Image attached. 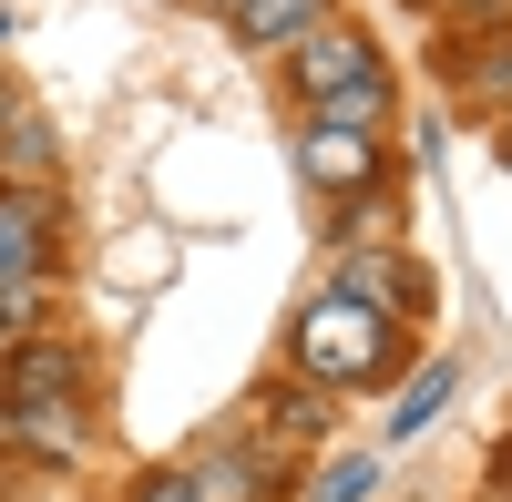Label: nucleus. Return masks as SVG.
Listing matches in <instances>:
<instances>
[{
    "label": "nucleus",
    "mask_w": 512,
    "mask_h": 502,
    "mask_svg": "<svg viewBox=\"0 0 512 502\" xmlns=\"http://www.w3.org/2000/svg\"><path fill=\"white\" fill-rule=\"evenodd\" d=\"M297 369H308L318 390H359L379 369H400V318H379V308L328 287V298L297 308Z\"/></svg>",
    "instance_id": "1"
},
{
    "label": "nucleus",
    "mask_w": 512,
    "mask_h": 502,
    "mask_svg": "<svg viewBox=\"0 0 512 502\" xmlns=\"http://www.w3.org/2000/svg\"><path fill=\"white\" fill-rule=\"evenodd\" d=\"M359 72H379V41L359 31V21H318V31H297L287 41V82L297 93H328V82H359Z\"/></svg>",
    "instance_id": "2"
},
{
    "label": "nucleus",
    "mask_w": 512,
    "mask_h": 502,
    "mask_svg": "<svg viewBox=\"0 0 512 502\" xmlns=\"http://www.w3.org/2000/svg\"><path fill=\"white\" fill-rule=\"evenodd\" d=\"M338 298H359V308H379V318H420V308H431V277H420L400 246H349Z\"/></svg>",
    "instance_id": "3"
},
{
    "label": "nucleus",
    "mask_w": 512,
    "mask_h": 502,
    "mask_svg": "<svg viewBox=\"0 0 512 502\" xmlns=\"http://www.w3.org/2000/svg\"><path fill=\"white\" fill-rule=\"evenodd\" d=\"M297 175H308L318 195H359L379 175V134H338V123H297Z\"/></svg>",
    "instance_id": "4"
},
{
    "label": "nucleus",
    "mask_w": 512,
    "mask_h": 502,
    "mask_svg": "<svg viewBox=\"0 0 512 502\" xmlns=\"http://www.w3.org/2000/svg\"><path fill=\"white\" fill-rule=\"evenodd\" d=\"M82 400V349L72 339H21L11 349V410H72Z\"/></svg>",
    "instance_id": "5"
},
{
    "label": "nucleus",
    "mask_w": 512,
    "mask_h": 502,
    "mask_svg": "<svg viewBox=\"0 0 512 502\" xmlns=\"http://www.w3.org/2000/svg\"><path fill=\"white\" fill-rule=\"evenodd\" d=\"M52 267V195L41 185H0V287Z\"/></svg>",
    "instance_id": "6"
},
{
    "label": "nucleus",
    "mask_w": 512,
    "mask_h": 502,
    "mask_svg": "<svg viewBox=\"0 0 512 502\" xmlns=\"http://www.w3.org/2000/svg\"><path fill=\"white\" fill-rule=\"evenodd\" d=\"M451 390H461V359H451V349H441V359H420V369H410V390L390 400V421H379V441H420V431L451 410Z\"/></svg>",
    "instance_id": "7"
},
{
    "label": "nucleus",
    "mask_w": 512,
    "mask_h": 502,
    "mask_svg": "<svg viewBox=\"0 0 512 502\" xmlns=\"http://www.w3.org/2000/svg\"><path fill=\"white\" fill-rule=\"evenodd\" d=\"M328 0H226V31L246 41V52H287L297 31H318Z\"/></svg>",
    "instance_id": "8"
},
{
    "label": "nucleus",
    "mask_w": 512,
    "mask_h": 502,
    "mask_svg": "<svg viewBox=\"0 0 512 502\" xmlns=\"http://www.w3.org/2000/svg\"><path fill=\"white\" fill-rule=\"evenodd\" d=\"M185 492H195V502H267V462H246V451H216V441H205L195 462H185Z\"/></svg>",
    "instance_id": "9"
},
{
    "label": "nucleus",
    "mask_w": 512,
    "mask_h": 502,
    "mask_svg": "<svg viewBox=\"0 0 512 502\" xmlns=\"http://www.w3.org/2000/svg\"><path fill=\"white\" fill-rule=\"evenodd\" d=\"M318 123H338V134H390V72H359V82H328V93L308 103Z\"/></svg>",
    "instance_id": "10"
},
{
    "label": "nucleus",
    "mask_w": 512,
    "mask_h": 502,
    "mask_svg": "<svg viewBox=\"0 0 512 502\" xmlns=\"http://www.w3.org/2000/svg\"><path fill=\"white\" fill-rule=\"evenodd\" d=\"M0 164H11V175L31 185L41 164H52V123H41V113H21V103H11V113H0Z\"/></svg>",
    "instance_id": "11"
},
{
    "label": "nucleus",
    "mask_w": 512,
    "mask_h": 502,
    "mask_svg": "<svg viewBox=\"0 0 512 502\" xmlns=\"http://www.w3.org/2000/svg\"><path fill=\"white\" fill-rule=\"evenodd\" d=\"M369 492H379V451H349V462H338L308 502H369Z\"/></svg>",
    "instance_id": "12"
},
{
    "label": "nucleus",
    "mask_w": 512,
    "mask_h": 502,
    "mask_svg": "<svg viewBox=\"0 0 512 502\" xmlns=\"http://www.w3.org/2000/svg\"><path fill=\"white\" fill-rule=\"evenodd\" d=\"M451 72L472 82V93H512V41H492V52H451Z\"/></svg>",
    "instance_id": "13"
},
{
    "label": "nucleus",
    "mask_w": 512,
    "mask_h": 502,
    "mask_svg": "<svg viewBox=\"0 0 512 502\" xmlns=\"http://www.w3.org/2000/svg\"><path fill=\"white\" fill-rule=\"evenodd\" d=\"M134 502H195V492H185V472H144V482H134Z\"/></svg>",
    "instance_id": "14"
},
{
    "label": "nucleus",
    "mask_w": 512,
    "mask_h": 502,
    "mask_svg": "<svg viewBox=\"0 0 512 502\" xmlns=\"http://www.w3.org/2000/svg\"><path fill=\"white\" fill-rule=\"evenodd\" d=\"M502 164H512V134H502Z\"/></svg>",
    "instance_id": "15"
},
{
    "label": "nucleus",
    "mask_w": 512,
    "mask_h": 502,
    "mask_svg": "<svg viewBox=\"0 0 512 502\" xmlns=\"http://www.w3.org/2000/svg\"><path fill=\"white\" fill-rule=\"evenodd\" d=\"M0 113H11V93H0Z\"/></svg>",
    "instance_id": "16"
},
{
    "label": "nucleus",
    "mask_w": 512,
    "mask_h": 502,
    "mask_svg": "<svg viewBox=\"0 0 512 502\" xmlns=\"http://www.w3.org/2000/svg\"><path fill=\"white\" fill-rule=\"evenodd\" d=\"M502 472H512V451H502Z\"/></svg>",
    "instance_id": "17"
},
{
    "label": "nucleus",
    "mask_w": 512,
    "mask_h": 502,
    "mask_svg": "<svg viewBox=\"0 0 512 502\" xmlns=\"http://www.w3.org/2000/svg\"><path fill=\"white\" fill-rule=\"evenodd\" d=\"M492 502H512V492H492Z\"/></svg>",
    "instance_id": "18"
}]
</instances>
